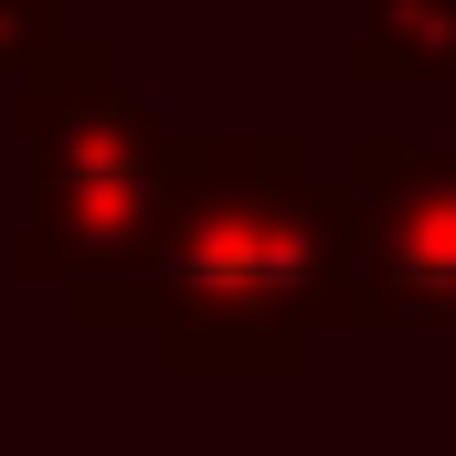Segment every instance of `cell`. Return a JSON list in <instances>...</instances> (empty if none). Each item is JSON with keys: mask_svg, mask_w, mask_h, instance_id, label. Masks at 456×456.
<instances>
[{"mask_svg": "<svg viewBox=\"0 0 456 456\" xmlns=\"http://www.w3.org/2000/svg\"><path fill=\"white\" fill-rule=\"evenodd\" d=\"M350 233H361L371 276H393L425 308H456V149H382L371 138Z\"/></svg>", "mask_w": 456, "mask_h": 456, "instance_id": "cell-1", "label": "cell"}, {"mask_svg": "<svg viewBox=\"0 0 456 456\" xmlns=\"http://www.w3.org/2000/svg\"><path fill=\"white\" fill-rule=\"evenodd\" d=\"M361 75H393V86H446V75H456V0H371Z\"/></svg>", "mask_w": 456, "mask_h": 456, "instance_id": "cell-2", "label": "cell"}]
</instances>
